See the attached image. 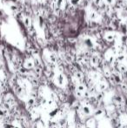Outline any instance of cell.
Listing matches in <instances>:
<instances>
[{
    "mask_svg": "<svg viewBox=\"0 0 127 128\" xmlns=\"http://www.w3.org/2000/svg\"><path fill=\"white\" fill-rule=\"evenodd\" d=\"M103 39L106 43H110V44L115 43L117 39V33L112 31H107L103 34Z\"/></svg>",
    "mask_w": 127,
    "mask_h": 128,
    "instance_id": "6da1fadb",
    "label": "cell"
},
{
    "mask_svg": "<svg viewBox=\"0 0 127 128\" xmlns=\"http://www.w3.org/2000/svg\"><path fill=\"white\" fill-rule=\"evenodd\" d=\"M99 88H100V90H104V89L106 88V85H105V83H100L99 84Z\"/></svg>",
    "mask_w": 127,
    "mask_h": 128,
    "instance_id": "7c38bea8",
    "label": "cell"
},
{
    "mask_svg": "<svg viewBox=\"0 0 127 128\" xmlns=\"http://www.w3.org/2000/svg\"><path fill=\"white\" fill-rule=\"evenodd\" d=\"M92 4H94V6L98 7V8H102V6L105 5L102 0H92Z\"/></svg>",
    "mask_w": 127,
    "mask_h": 128,
    "instance_id": "52a82bcc",
    "label": "cell"
},
{
    "mask_svg": "<svg viewBox=\"0 0 127 128\" xmlns=\"http://www.w3.org/2000/svg\"><path fill=\"white\" fill-rule=\"evenodd\" d=\"M24 67L27 69V70H31V69H32L33 67H35L33 59H32V58H27V59L24 61Z\"/></svg>",
    "mask_w": 127,
    "mask_h": 128,
    "instance_id": "3957f363",
    "label": "cell"
},
{
    "mask_svg": "<svg viewBox=\"0 0 127 128\" xmlns=\"http://www.w3.org/2000/svg\"><path fill=\"white\" fill-rule=\"evenodd\" d=\"M84 2V0H67V3L70 5L74 6V7H77L80 4H82Z\"/></svg>",
    "mask_w": 127,
    "mask_h": 128,
    "instance_id": "5b68a950",
    "label": "cell"
},
{
    "mask_svg": "<svg viewBox=\"0 0 127 128\" xmlns=\"http://www.w3.org/2000/svg\"><path fill=\"white\" fill-rule=\"evenodd\" d=\"M34 101H35V99L34 98H30V99L28 100V104L30 105V106H32V105H34Z\"/></svg>",
    "mask_w": 127,
    "mask_h": 128,
    "instance_id": "4fadbf2b",
    "label": "cell"
},
{
    "mask_svg": "<svg viewBox=\"0 0 127 128\" xmlns=\"http://www.w3.org/2000/svg\"><path fill=\"white\" fill-rule=\"evenodd\" d=\"M90 96V94L88 92H86V91H85V97H86V98H88V97Z\"/></svg>",
    "mask_w": 127,
    "mask_h": 128,
    "instance_id": "5bb4252c",
    "label": "cell"
},
{
    "mask_svg": "<svg viewBox=\"0 0 127 128\" xmlns=\"http://www.w3.org/2000/svg\"><path fill=\"white\" fill-rule=\"evenodd\" d=\"M75 76H76V78H77V79H81V78H83V73L80 72H76Z\"/></svg>",
    "mask_w": 127,
    "mask_h": 128,
    "instance_id": "9c48e42d",
    "label": "cell"
},
{
    "mask_svg": "<svg viewBox=\"0 0 127 128\" xmlns=\"http://www.w3.org/2000/svg\"><path fill=\"white\" fill-rule=\"evenodd\" d=\"M83 111L85 114H90V112H91V109H90V107H88V106L83 107Z\"/></svg>",
    "mask_w": 127,
    "mask_h": 128,
    "instance_id": "30bf717a",
    "label": "cell"
},
{
    "mask_svg": "<svg viewBox=\"0 0 127 128\" xmlns=\"http://www.w3.org/2000/svg\"><path fill=\"white\" fill-rule=\"evenodd\" d=\"M11 9L12 11H15L16 12L18 11V5H16V4H12V5H11Z\"/></svg>",
    "mask_w": 127,
    "mask_h": 128,
    "instance_id": "8fae6325",
    "label": "cell"
},
{
    "mask_svg": "<svg viewBox=\"0 0 127 128\" xmlns=\"http://www.w3.org/2000/svg\"><path fill=\"white\" fill-rule=\"evenodd\" d=\"M14 128H19V127H18V126H16V127H14Z\"/></svg>",
    "mask_w": 127,
    "mask_h": 128,
    "instance_id": "9a60e30c",
    "label": "cell"
},
{
    "mask_svg": "<svg viewBox=\"0 0 127 128\" xmlns=\"http://www.w3.org/2000/svg\"><path fill=\"white\" fill-rule=\"evenodd\" d=\"M88 17H89V19L91 21H93V22H96L98 18H99V13L97 11L94 10H91V11L89 12V14H88Z\"/></svg>",
    "mask_w": 127,
    "mask_h": 128,
    "instance_id": "7a4b0ae2",
    "label": "cell"
},
{
    "mask_svg": "<svg viewBox=\"0 0 127 128\" xmlns=\"http://www.w3.org/2000/svg\"><path fill=\"white\" fill-rule=\"evenodd\" d=\"M105 5H109V6H114L117 0H102Z\"/></svg>",
    "mask_w": 127,
    "mask_h": 128,
    "instance_id": "8992f818",
    "label": "cell"
},
{
    "mask_svg": "<svg viewBox=\"0 0 127 128\" xmlns=\"http://www.w3.org/2000/svg\"><path fill=\"white\" fill-rule=\"evenodd\" d=\"M77 91L85 92V86L84 85H77Z\"/></svg>",
    "mask_w": 127,
    "mask_h": 128,
    "instance_id": "ba28073f",
    "label": "cell"
},
{
    "mask_svg": "<svg viewBox=\"0 0 127 128\" xmlns=\"http://www.w3.org/2000/svg\"><path fill=\"white\" fill-rule=\"evenodd\" d=\"M23 22H24V24L25 25L26 28L28 29H30L32 28V19H31L30 17H28V16H25L24 18H23Z\"/></svg>",
    "mask_w": 127,
    "mask_h": 128,
    "instance_id": "277c9868",
    "label": "cell"
}]
</instances>
